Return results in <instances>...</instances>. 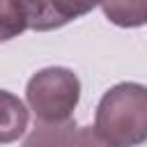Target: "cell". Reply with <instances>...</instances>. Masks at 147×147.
I'll return each mask as SVG.
<instances>
[{"mask_svg":"<svg viewBox=\"0 0 147 147\" xmlns=\"http://www.w3.org/2000/svg\"><path fill=\"white\" fill-rule=\"evenodd\" d=\"M96 133L110 147H138L147 140V90L140 83L110 87L94 115Z\"/></svg>","mask_w":147,"mask_h":147,"instance_id":"obj_1","label":"cell"},{"mask_svg":"<svg viewBox=\"0 0 147 147\" xmlns=\"http://www.w3.org/2000/svg\"><path fill=\"white\" fill-rule=\"evenodd\" d=\"M101 0H18L25 25L37 32H48L67 25L74 18L90 14Z\"/></svg>","mask_w":147,"mask_h":147,"instance_id":"obj_3","label":"cell"},{"mask_svg":"<svg viewBox=\"0 0 147 147\" xmlns=\"http://www.w3.org/2000/svg\"><path fill=\"white\" fill-rule=\"evenodd\" d=\"M25 101L41 122L69 119L80 101V80L67 67H46L28 80Z\"/></svg>","mask_w":147,"mask_h":147,"instance_id":"obj_2","label":"cell"},{"mask_svg":"<svg viewBox=\"0 0 147 147\" xmlns=\"http://www.w3.org/2000/svg\"><path fill=\"white\" fill-rule=\"evenodd\" d=\"M76 136V119H62V122H41L37 119L34 129L25 138L23 147H74Z\"/></svg>","mask_w":147,"mask_h":147,"instance_id":"obj_5","label":"cell"},{"mask_svg":"<svg viewBox=\"0 0 147 147\" xmlns=\"http://www.w3.org/2000/svg\"><path fill=\"white\" fill-rule=\"evenodd\" d=\"M106 18L119 28H140L147 21V0H101Z\"/></svg>","mask_w":147,"mask_h":147,"instance_id":"obj_6","label":"cell"},{"mask_svg":"<svg viewBox=\"0 0 147 147\" xmlns=\"http://www.w3.org/2000/svg\"><path fill=\"white\" fill-rule=\"evenodd\" d=\"M74 147H110L94 126H76V136H74Z\"/></svg>","mask_w":147,"mask_h":147,"instance_id":"obj_8","label":"cell"},{"mask_svg":"<svg viewBox=\"0 0 147 147\" xmlns=\"http://www.w3.org/2000/svg\"><path fill=\"white\" fill-rule=\"evenodd\" d=\"M23 30H28V25L18 0H0V41H9Z\"/></svg>","mask_w":147,"mask_h":147,"instance_id":"obj_7","label":"cell"},{"mask_svg":"<svg viewBox=\"0 0 147 147\" xmlns=\"http://www.w3.org/2000/svg\"><path fill=\"white\" fill-rule=\"evenodd\" d=\"M28 129V108L25 103L7 92L0 90V145L18 140Z\"/></svg>","mask_w":147,"mask_h":147,"instance_id":"obj_4","label":"cell"}]
</instances>
